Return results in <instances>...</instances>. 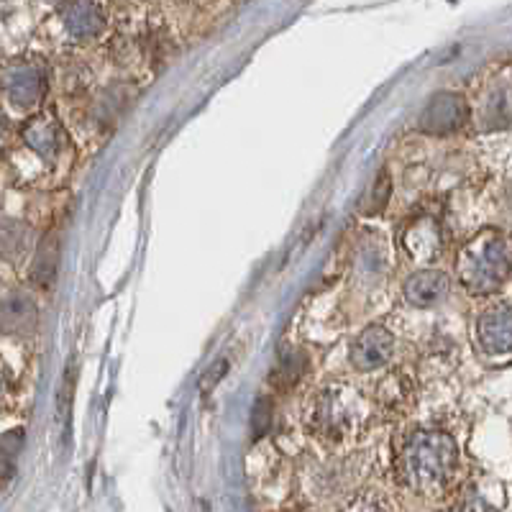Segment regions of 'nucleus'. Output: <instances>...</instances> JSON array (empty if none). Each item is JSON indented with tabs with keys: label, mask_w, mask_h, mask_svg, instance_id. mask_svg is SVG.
Here are the masks:
<instances>
[{
	"label": "nucleus",
	"mask_w": 512,
	"mask_h": 512,
	"mask_svg": "<svg viewBox=\"0 0 512 512\" xmlns=\"http://www.w3.org/2000/svg\"><path fill=\"white\" fill-rule=\"evenodd\" d=\"M59 26L70 39L90 41L103 31L105 8L103 0H62L57 11Z\"/></svg>",
	"instance_id": "nucleus-6"
},
{
	"label": "nucleus",
	"mask_w": 512,
	"mask_h": 512,
	"mask_svg": "<svg viewBox=\"0 0 512 512\" xmlns=\"http://www.w3.org/2000/svg\"><path fill=\"white\" fill-rule=\"evenodd\" d=\"M303 369H305V359L300 354H285L280 361V369H277V374H274V379L282 384V387H290V384H295L297 379L303 377Z\"/></svg>",
	"instance_id": "nucleus-15"
},
{
	"label": "nucleus",
	"mask_w": 512,
	"mask_h": 512,
	"mask_svg": "<svg viewBox=\"0 0 512 512\" xmlns=\"http://www.w3.org/2000/svg\"><path fill=\"white\" fill-rule=\"evenodd\" d=\"M6 95L21 111H34L47 95V70L36 59H16L6 70Z\"/></svg>",
	"instance_id": "nucleus-4"
},
{
	"label": "nucleus",
	"mask_w": 512,
	"mask_h": 512,
	"mask_svg": "<svg viewBox=\"0 0 512 512\" xmlns=\"http://www.w3.org/2000/svg\"><path fill=\"white\" fill-rule=\"evenodd\" d=\"M341 512H387V507L372 495H359L349 502Z\"/></svg>",
	"instance_id": "nucleus-17"
},
{
	"label": "nucleus",
	"mask_w": 512,
	"mask_h": 512,
	"mask_svg": "<svg viewBox=\"0 0 512 512\" xmlns=\"http://www.w3.org/2000/svg\"><path fill=\"white\" fill-rule=\"evenodd\" d=\"M36 323H39V313H36V305L29 295L13 292L3 300V328H6V333L29 336L36 331Z\"/></svg>",
	"instance_id": "nucleus-11"
},
{
	"label": "nucleus",
	"mask_w": 512,
	"mask_h": 512,
	"mask_svg": "<svg viewBox=\"0 0 512 512\" xmlns=\"http://www.w3.org/2000/svg\"><path fill=\"white\" fill-rule=\"evenodd\" d=\"M29 249V228L21 226L16 221H6V231H3V251L8 259H16Z\"/></svg>",
	"instance_id": "nucleus-14"
},
{
	"label": "nucleus",
	"mask_w": 512,
	"mask_h": 512,
	"mask_svg": "<svg viewBox=\"0 0 512 512\" xmlns=\"http://www.w3.org/2000/svg\"><path fill=\"white\" fill-rule=\"evenodd\" d=\"M369 418L367 400L349 387V384H333L320 392L313 410V428L323 438L341 441L356 433L364 420Z\"/></svg>",
	"instance_id": "nucleus-3"
},
{
	"label": "nucleus",
	"mask_w": 512,
	"mask_h": 512,
	"mask_svg": "<svg viewBox=\"0 0 512 512\" xmlns=\"http://www.w3.org/2000/svg\"><path fill=\"white\" fill-rule=\"evenodd\" d=\"M57 262H59V239L57 233H49L47 239L41 241L39 254L34 262V282L41 287H49L57 277Z\"/></svg>",
	"instance_id": "nucleus-13"
},
{
	"label": "nucleus",
	"mask_w": 512,
	"mask_h": 512,
	"mask_svg": "<svg viewBox=\"0 0 512 512\" xmlns=\"http://www.w3.org/2000/svg\"><path fill=\"white\" fill-rule=\"evenodd\" d=\"M392 349H395L392 333L382 326H369L351 341V364L361 372H372L390 361Z\"/></svg>",
	"instance_id": "nucleus-7"
},
{
	"label": "nucleus",
	"mask_w": 512,
	"mask_h": 512,
	"mask_svg": "<svg viewBox=\"0 0 512 512\" xmlns=\"http://www.w3.org/2000/svg\"><path fill=\"white\" fill-rule=\"evenodd\" d=\"M512 272V246L505 233L487 228L477 233L456 259L459 282L474 295H489L500 290Z\"/></svg>",
	"instance_id": "nucleus-2"
},
{
	"label": "nucleus",
	"mask_w": 512,
	"mask_h": 512,
	"mask_svg": "<svg viewBox=\"0 0 512 512\" xmlns=\"http://www.w3.org/2000/svg\"><path fill=\"white\" fill-rule=\"evenodd\" d=\"M466 103L461 95L456 93H441L428 103V108L420 116V128L428 134H451L459 131L466 123Z\"/></svg>",
	"instance_id": "nucleus-8"
},
{
	"label": "nucleus",
	"mask_w": 512,
	"mask_h": 512,
	"mask_svg": "<svg viewBox=\"0 0 512 512\" xmlns=\"http://www.w3.org/2000/svg\"><path fill=\"white\" fill-rule=\"evenodd\" d=\"M24 141L41 159H54L62 144V128L54 116H36L24 126Z\"/></svg>",
	"instance_id": "nucleus-12"
},
{
	"label": "nucleus",
	"mask_w": 512,
	"mask_h": 512,
	"mask_svg": "<svg viewBox=\"0 0 512 512\" xmlns=\"http://www.w3.org/2000/svg\"><path fill=\"white\" fill-rule=\"evenodd\" d=\"M448 292V277L438 269H420L405 282V300L413 308H431L441 303Z\"/></svg>",
	"instance_id": "nucleus-10"
},
{
	"label": "nucleus",
	"mask_w": 512,
	"mask_h": 512,
	"mask_svg": "<svg viewBox=\"0 0 512 512\" xmlns=\"http://www.w3.org/2000/svg\"><path fill=\"white\" fill-rule=\"evenodd\" d=\"M387 198H390V180H387V175H379L377 185L369 190L367 203L361 205V208H364V213H379L384 203H387Z\"/></svg>",
	"instance_id": "nucleus-16"
},
{
	"label": "nucleus",
	"mask_w": 512,
	"mask_h": 512,
	"mask_svg": "<svg viewBox=\"0 0 512 512\" xmlns=\"http://www.w3.org/2000/svg\"><path fill=\"white\" fill-rule=\"evenodd\" d=\"M456 459L459 451L448 433L418 431L397 456V477L415 495L436 497L454 479Z\"/></svg>",
	"instance_id": "nucleus-1"
},
{
	"label": "nucleus",
	"mask_w": 512,
	"mask_h": 512,
	"mask_svg": "<svg viewBox=\"0 0 512 512\" xmlns=\"http://www.w3.org/2000/svg\"><path fill=\"white\" fill-rule=\"evenodd\" d=\"M479 346L492 359H512V303H497L477 320Z\"/></svg>",
	"instance_id": "nucleus-5"
},
{
	"label": "nucleus",
	"mask_w": 512,
	"mask_h": 512,
	"mask_svg": "<svg viewBox=\"0 0 512 512\" xmlns=\"http://www.w3.org/2000/svg\"><path fill=\"white\" fill-rule=\"evenodd\" d=\"M405 249L415 262L425 264L436 259L443 249V233L431 216H420L405 228Z\"/></svg>",
	"instance_id": "nucleus-9"
}]
</instances>
